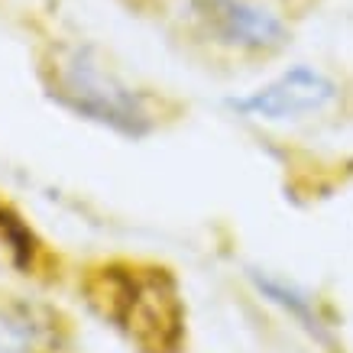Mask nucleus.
<instances>
[{
	"mask_svg": "<svg viewBox=\"0 0 353 353\" xmlns=\"http://www.w3.org/2000/svg\"><path fill=\"white\" fill-rule=\"evenodd\" d=\"M85 292L88 301L143 353H179L185 341V305L169 269L108 263L88 276Z\"/></svg>",
	"mask_w": 353,
	"mask_h": 353,
	"instance_id": "f257e3e1",
	"label": "nucleus"
},
{
	"mask_svg": "<svg viewBox=\"0 0 353 353\" xmlns=\"http://www.w3.org/2000/svg\"><path fill=\"white\" fill-rule=\"evenodd\" d=\"M49 94L78 117L94 120L120 137L139 139L152 130L146 97L120 81L88 46L59 49L49 65Z\"/></svg>",
	"mask_w": 353,
	"mask_h": 353,
	"instance_id": "f03ea898",
	"label": "nucleus"
},
{
	"mask_svg": "<svg viewBox=\"0 0 353 353\" xmlns=\"http://www.w3.org/2000/svg\"><path fill=\"white\" fill-rule=\"evenodd\" d=\"M337 101V85L311 65H295L282 72L266 88H256L243 97H230L227 108L256 120H299L314 117Z\"/></svg>",
	"mask_w": 353,
	"mask_h": 353,
	"instance_id": "7ed1b4c3",
	"label": "nucleus"
},
{
	"mask_svg": "<svg viewBox=\"0 0 353 353\" xmlns=\"http://www.w3.org/2000/svg\"><path fill=\"white\" fill-rule=\"evenodd\" d=\"M194 13L208 26V32L217 36V43L236 49L276 52L289 39L285 23L250 0H194Z\"/></svg>",
	"mask_w": 353,
	"mask_h": 353,
	"instance_id": "20e7f679",
	"label": "nucleus"
},
{
	"mask_svg": "<svg viewBox=\"0 0 353 353\" xmlns=\"http://www.w3.org/2000/svg\"><path fill=\"white\" fill-rule=\"evenodd\" d=\"M250 279H253V285H256V292L263 295L266 301H272L276 308H282L285 314H292L295 321L305 327V331L311 334V337H318L321 343H327L331 347V331H327V324H324V318L318 314V308H314V299H311L305 289H299L295 282H289V279H279L272 276V272H263V269H250Z\"/></svg>",
	"mask_w": 353,
	"mask_h": 353,
	"instance_id": "39448f33",
	"label": "nucleus"
},
{
	"mask_svg": "<svg viewBox=\"0 0 353 353\" xmlns=\"http://www.w3.org/2000/svg\"><path fill=\"white\" fill-rule=\"evenodd\" d=\"M36 314L26 305L0 308V353H30L52 334V321H39Z\"/></svg>",
	"mask_w": 353,
	"mask_h": 353,
	"instance_id": "423d86ee",
	"label": "nucleus"
},
{
	"mask_svg": "<svg viewBox=\"0 0 353 353\" xmlns=\"http://www.w3.org/2000/svg\"><path fill=\"white\" fill-rule=\"evenodd\" d=\"M36 253H39V243L32 230L10 208L0 204V263L13 266L17 272H30L36 266Z\"/></svg>",
	"mask_w": 353,
	"mask_h": 353,
	"instance_id": "0eeeda50",
	"label": "nucleus"
}]
</instances>
